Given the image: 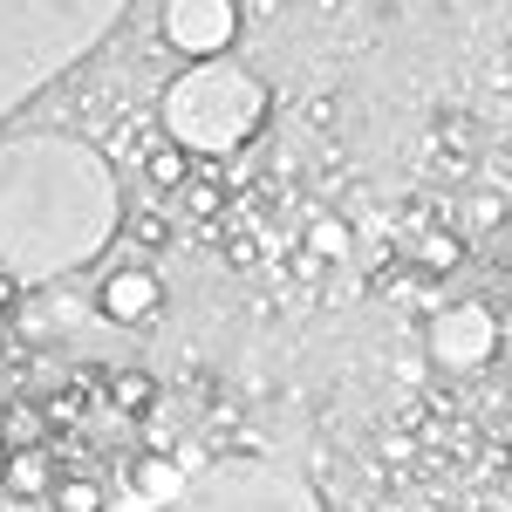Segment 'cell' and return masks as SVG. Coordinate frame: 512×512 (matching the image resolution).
I'll use <instances>...</instances> for the list:
<instances>
[{
    "mask_svg": "<svg viewBox=\"0 0 512 512\" xmlns=\"http://www.w3.org/2000/svg\"><path fill=\"white\" fill-rule=\"evenodd\" d=\"M14 294H21V280H14V274H7V267H0V315L14 308Z\"/></svg>",
    "mask_w": 512,
    "mask_h": 512,
    "instance_id": "obj_17",
    "label": "cell"
},
{
    "mask_svg": "<svg viewBox=\"0 0 512 512\" xmlns=\"http://www.w3.org/2000/svg\"><path fill=\"white\" fill-rule=\"evenodd\" d=\"M267 110H274L267 82L219 55V62H192L185 76L164 89L158 123H164V137L185 144L192 158H233V151H246L260 137Z\"/></svg>",
    "mask_w": 512,
    "mask_h": 512,
    "instance_id": "obj_2",
    "label": "cell"
},
{
    "mask_svg": "<svg viewBox=\"0 0 512 512\" xmlns=\"http://www.w3.org/2000/svg\"><path fill=\"white\" fill-rule=\"evenodd\" d=\"M110 403H117L123 417H151L158 410V376L151 369H117L110 376Z\"/></svg>",
    "mask_w": 512,
    "mask_h": 512,
    "instance_id": "obj_10",
    "label": "cell"
},
{
    "mask_svg": "<svg viewBox=\"0 0 512 512\" xmlns=\"http://www.w3.org/2000/svg\"><path fill=\"white\" fill-rule=\"evenodd\" d=\"M410 267H417V274H458V267H465V233H451V226H424V233H417V246H410Z\"/></svg>",
    "mask_w": 512,
    "mask_h": 512,
    "instance_id": "obj_8",
    "label": "cell"
},
{
    "mask_svg": "<svg viewBox=\"0 0 512 512\" xmlns=\"http://www.w3.org/2000/svg\"><path fill=\"white\" fill-rule=\"evenodd\" d=\"M308 246L328 253V260H342V253H349V226H342V219H315V226H308Z\"/></svg>",
    "mask_w": 512,
    "mask_h": 512,
    "instance_id": "obj_15",
    "label": "cell"
},
{
    "mask_svg": "<svg viewBox=\"0 0 512 512\" xmlns=\"http://www.w3.org/2000/svg\"><path fill=\"white\" fill-rule=\"evenodd\" d=\"M130 246L137 253H164L171 246V219L164 212H130Z\"/></svg>",
    "mask_w": 512,
    "mask_h": 512,
    "instance_id": "obj_14",
    "label": "cell"
},
{
    "mask_svg": "<svg viewBox=\"0 0 512 512\" xmlns=\"http://www.w3.org/2000/svg\"><path fill=\"white\" fill-rule=\"evenodd\" d=\"M137 478H144V492H158V499H171V492H178V478L164 472V465H144Z\"/></svg>",
    "mask_w": 512,
    "mask_h": 512,
    "instance_id": "obj_16",
    "label": "cell"
},
{
    "mask_svg": "<svg viewBox=\"0 0 512 512\" xmlns=\"http://www.w3.org/2000/svg\"><path fill=\"white\" fill-rule=\"evenodd\" d=\"M164 308V280L137 260V267H110L103 287H96V315L117 321V328H144V321H158Z\"/></svg>",
    "mask_w": 512,
    "mask_h": 512,
    "instance_id": "obj_6",
    "label": "cell"
},
{
    "mask_svg": "<svg viewBox=\"0 0 512 512\" xmlns=\"http://www.w3.org/2000/svg\"><path fill=\"white\" fill-rule=\"evenodd\" d=\"M431 355H437V362H451V369H478V362H492V355H499V321H492V308H478V301H451V308H437Z\"/></svg>",
    "mask_w": 512,
    "mask_h": 512,
    "instance_id": "obj_5",
    "label": "cell"
},
{
    "mask_svg": "<svg viewBox=\"0 0 512 512\" xmlns=\"http://www.w3.org/2000/svg\"><path fill=\"white\" fill-rule=\"evenodd\" d=\"M48 506L55 512H110V492H103L96 478H55Z\"/></svg>",
    "mask_w": 512,
    "mask_h": 512,
    "instance_id": "obj_11",
    "label": "cell"
},
{
    "mask_svg": "<svg viewBox=\"0 0 512 512\" xmlns=\"http://www.w3.org/2000/svg\"><path fill=\"white\" fill-rule=\"evenodd\" d=\"M506 492H512V485H506Z\"/></svg>",
    "mask_w": 512,
    "mask_h": 512,
    "instance_id": "obj_19",
    "label": "cell"
},
{
    "mask_svg": "<svg viewBox=\"0 0 512 512\" xmlns=\"http://www.w3.org/2000/svg\"><path fill=\"white\" fill-rule=\"evenodd\" d=\"M41 431H48V417L28 410V403H14L7 410V451H41Z\"/></svg>",
    "mask_w": 512,
    "mask_h": 512,
    "instance_id": "obj_12",
    "label": "cell"
},
{
    "mask_svg": "<svg viewBox=\"0 0 512 512\" xmlns=\"http://www.w3.org/2000/svg\"><path fill=\"white\" fill-rule=\"evenodd\" d=\"M185 178H192V151H185V144L164 137V144L144 151V185H151V192H185Z\"/></svg>",
    "mask_w": 512,
    "mask_h": 512,
    "instance_id": "obj_9",
    "label": "cell"
},
{
    "mask_svg": "<svg viewBox=\"0 0 512 512\" xmlns=\"http://www.w3.org/2000/svg\"><path fill=\"white\" fill-rule=\"evenodd\" d=\"M239 0H164L158 14V41L171 55H185V62H219V55H233L239 41Z\"/></svg>",
    "mask_w": 512,
    "mask_h": 512,
    "instance_id": "obj_4",
    "label": "cell"
},
{
    "mask_svg": "<svg viewBox=\"0 0 512 512\" xmlns=\"http://www.w3.org/2000/svg\"><path fill=\"white\" fill-rule=\"evenodd\" d=\"M0 492L14 506H35L55 492V458L48 451H0Z\"/></svg>",
    "mask_w": 512,
    "mask_h": 512,
    "instance_id": "obj_7",
    "label": "cell"
},
{
    "mask_svg": "<svg viewBox=\"0 0 512 512\" xmlns=\"http://www.w3.org/2000/svg\"><path fill=\"white\" fill-rule=\"evenodd\" d=\"M178 512H315V492L267 465H233V472H205L178 499Z\"/></svg>",
    "mask_w": 512,
    "mask_h": 512,
    "instance_id": "obj_3",
    "label": "cell"
},
{
    "mask_svg": "<svg viewBox=\"0 0 512 512\" xmlns=\"http://www.w3.org/2000/svg\"><path fill=\"white\" fill-rule=\"evenodd\" d=\"M0 451H7V410H0Z\"/></svg>",
    "mask_w": 512,
    "mask_h": 512,
    "instance_id": "obj_18",
    "label": "cell"
},
{
    "mask_svg": "<svg viewBox=\"0 0 512 512\" xmlns=\"http://www.w3.org/2000/svg\"><path fill=\"white\" fill-rule=\"evenodd\" d=\"M117 226V171L82 137H14L0 151V267L14 280L96 260Z\"/></svg>",
    "mask_w": 512,
    "mask_h": 512,
    "instance_id": "obj_1",
    "label": "cell"
},
{
    "mask_svg": "<svg viewBox=\"0 0 512 512\" xmlns=\"http://www.w3.org/2000/svg\"><path fill=\"white\" fill-rule=\"evenodd\" d=\"M178 198H185L192 219H219V212H226V185H212V178H198V171L185 178V192H178Z\"/></svg>",
    "mask_w": 512,
    "mask_h": 512,
    "instance_id": "obj_13",
    "label": "cell"
}]
</instances>
